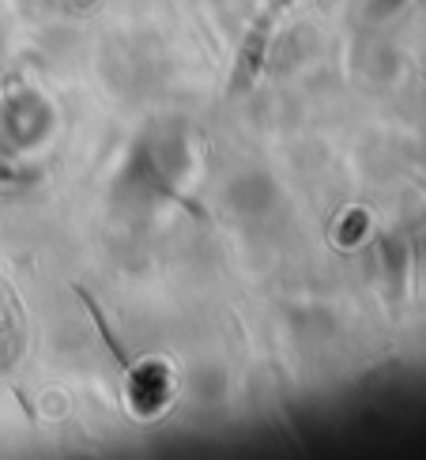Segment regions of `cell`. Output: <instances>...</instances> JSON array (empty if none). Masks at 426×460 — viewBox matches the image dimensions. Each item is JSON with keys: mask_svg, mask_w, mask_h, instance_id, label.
<instances>
[{"mask_svg": "<svg viewBox=\"0 0 426 460\" xmlns=\"http://www.w3.org/2000/svg\"><path fill=\"white\" fill-rule=\"evenodd\" d=\"M75 295H80V302L87 305V314L94 317V324H99V332H102V340H106V348L113 351V358H118V367L121 370H129L132 367V355L121 348V343H118V336H113V329H110V324H106V314H102V305L99 302H94L87 291H84V287H75Z\"/></svg>", "mask_w": 426, "mask_h": 460, "instance_id": "cell-2", "label": "cell"}, {"mask_svg": "<svg viewBox=\"0 0 426 460\" xmlns=\"http://www.w3.org/2000/svg\"><path fill=\"white\" fill-rule=\"evenodd\" d=\"M287 4H295V0H272L257 19H253V27L245 31L242 38V49L235 57V72H230V94H238V91H249L257 84V75H261V65H264V53H268V42H272V31H276V19L283 15Z\"/></svg>", "mask_w": 426, "mask_h": 460, "instance_id": "cell-1", "label": "cell"}]
</instances>
